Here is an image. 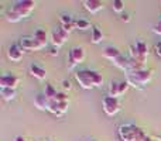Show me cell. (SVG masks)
Returning a JSON list of instances; mask_svg holds the SVG:
<instances>
[{
    "label": "cell",
    "mask_w": 161,
    "mask_h": 141,
    "mask_svg": "<svg viewBox=\"0 0 161 141\" xmlns=\"http://www.w3.org/2000/svg\"><path fill=\"white\" fill-rule=\"evenodd\" d=\"M119 136L122 141H143L146 138V133L140 127H137L133 123L122 124L119 127Z\"/></svg>",
    "instance_id": "obj_1"
},
{
    "label": "cell",
    "mask_w": 161,
    "mask_h": 141,
    "mask_svg": "<svg viewBox=\"0 0 161 141\" xmlns=\"http://www.w3.org/2000/svg\"><path fill=\"white\" fill-rule=\"evenodd\" d=\"M153 78V71L151 69H140L134 72H127V78L126 80L129 85L134 86V88H143V85H147Z\"/></svg>",
    "instance_id": "obj_2"
},
{
    "label": "cell",
    "mask_w": 161,
    "mask_h": 141,
    "mask_svg": "<svg viewBox=\"0 0 161 141\" xmlns=\"http://www.w3.org/2000/svg\"><path fill=\"white\" fill-rule=\"evenodd\" d=\"M102 107L108 116H114L117 111L120 110V100L119 97H113V96H105L102 99Z\"/></svg>",
    "instance_id": "obj_3"
},
{
    "label": "cell",
    "mask_w": 161,
    "mask_h": 141,
    "mask_svg": "<svg viewBox=\"0 0 161 141\" xmlns=\"http://www.w3.org/2000/svg\"><path fill=\"white\" fill-rule=\"evenodd\" d=\"M85 59V51L82 47H72L68 51V69H74Z\"/></svg>",
    "instance_id": "obj_4"
},
{
    "label": "cell",
    "mask_w": 161,
    "mask_h": 141,
    "mask_svg": "<svg viewBox=\"0 0 161 141\" xmlns=\"http://www.w3.org/2000/svg\"><path fill=\"white\" fill-rule=\"evenodd\" d=\"M34 7H36V2H33V0H19V2L14 3L11 8L16 13H19L21 16V19H24V17L30 16V13L33 11Z\"/></svg>",
    "instance_id": "obj_5"
},
{
    "label": "cell",
    "mask_w": 161,
    "mask_h": 141,
    "mask_svg": "<svg viewBox=\"0 0 161 141\" xmlns=\"http://www.w3.org/2000/svg\"><path fill=\"white\" fill-rule=\"evenodd\" d=\"M20 48H21L23 51H37V50H41V48H44V45L40 44L38 41H36V40L33 38V37H24V38L20 40L19 42Z\"/></svg>",
    "instance_id": "obj_6"
},
{
    "label": "cell",
    "mask_w": 161,
    "mask_h": 141,
    "mask_svg": "<svg viewBox=\"0 0 161 141\" xmlns=\"http://www.w3.org/2000/svg\"><path fill=\"white\" fill-rule=\"evenodd\" d=\"M75 79L78 80L79 86H80V88H83V89H92V88H95L93 83H92V80H91V76H89L88 69L78 71L75 73Z\"/></svg>",
    "instance_id": "obj_7"
},
{
    "label": "cell",
    "mask_w": 161,
    "mask_h": 141,
    "mask_svg": "<svg viewBox=\"0 0 161 141\" xmlns=\"http://www.w3.org/2000/svg\"><path fill=\"white\" fill-rule=\"evenodd\" d=\"M67 38H68V33L62 27L57 28V30H54L53 33H51V42H53V45H55V47H58V48L64 44Z\"/></svg>",
    "instance_id": "obj_8"
},
{
    "label": "cell",
    "mask_w": 161,
    "mask_h": 141,
    "mask_svg": "<svg viewBox=\"0 0 161 141\" xmlns=\"http://www.w3.org/2000/svg\"><path fill=\"white\" fill-rule=\"evenodd\" d=\"M68 105H69V102H55V100H51L50 107H48V111L59 117V116H62V114L67 111Z\"/></svg>",
    "instance_id": "obj_9"
},
{
    "label": "cell",
    "mask_w": 161,
    "mask_h": 141,
    "mask_svg": "<svg viewBox=\"0 0 161 141\" xmlns=\"http://www.w3.org/2000/svg\"><path fill=\"white\" fill-rule=\"evenodd\" d=\"M19 82H20V79L16 76V75L4 73V75H2V78H0V88L16 89V86L19 85Z\"/></svg>",
    "instance_id": "obj_10"
},
{
    "label": "cell",
    "mask_w": 161,
    "mask_h": 141,
    "mask_svg": "<svg viewBox=\"0 0 161 141\" xmlns=\"http://www.w3.org/2000/svg\"><path fill=\"white\" fill-rule=\"evenodd\" d=\"M7 57H8V59H11V61H14V62L20 61V59L23 58V50L20 48V45L19 44L10 45L7 50Z\"/></svg>",
    "instance_id": "obj_11"
},
{
    "label": "cell",
    "mask_w": 161,
    "mask_h": 141,
    "mask_svg": "<svg viewBox=\"0 0 161 141\" xmlns=\"http://www.w3.org/2000/svg\"><path fill=\"white\" fill-rule=\"evenodd\" d=\"M50 103H51V100L48 99L44 93H42V95H37V96L34 97V105H36V107H38L40 110H48Z\"/></svg>",
    "instance_id": "obj_12"
},
{
    "label": "cell",
    "mask_w": 161,
    "mask_h": 141,
    "mask_svg": "<svg viewBox=\"0 0 161 141\" xmlns=\"http://www.w3.org/2000/svg\"><path fill=\"white\" fill-rule=\"evenodd\" d=\"M83 6L91 13H97V11H100L103 8V3L99 2V0H85Z\"/></svg>",
    "instance_id": "obj_13"
},
{
    "label": "cell",
    "mask_w": 161,
    "mask_h": 141,
    "mask_svg": "<svg viewBox=\"0 0 161 141\" xmlns=\"http://www.w3.org/2000/svg\"><path fill=\"white\" fill-rule=\"evenodd\" d=\"M113 65L117 68H120L122 71H125L127 73L130 71V58H126L125 55H120L119 58H116L113 61Z\"/></svg>",
    "instance_id": "obj_14"
},
{
    "label": "cell",
    "mask_w": 161,
    "mask_h": 141,
    "mask_svg": "<svg viewBox=\"0 0 161 141\" xmlns=\"http://www.w3.org/2000/svg\"><path fill=\"white\" fill-rule=\"evenodd\" d=\"M30 73L33 75L34 78H37V79L42 80V79H45V75H47V72H45L44 68L38 67V65H36V64H31L30 65Z\"/></svg>",
    "instance_id": "obj_15"
},
{
    "label": "cell",
    "mask_w": 161,
    "mask_h": 141,
    "mask_svg": "<svg viewBox=\"0 0 161 141\" xmlns=\"http://www.w3.org/2000/svg\"><path fill=\"white\" fill-rule=\"evenodd\" d=\"M33 38L45 47V45H47V41H48V34H47V31L42 30V28H37V30L34 31Z\"/></svg>",
    "instance_id": "obj_16"
},
{
    "label": "cell",
    "mask_w": 161,
    "mask_h": 141,
    "mask_svg": "<svg viewBox=\"0 0 161 141\" xmlns=\"http://www.w3.org/2000/svg\"><path fill=\"white\" fill-rule=\"evenodd\" d=\"M120 55H122L120 51L117 50V48H114V47H106L105 50H103V57L108 58V59H110V61H114V59L119 58Z\"/></svg>",
    "instance_id": "obj_17"
},
{
    "label": "cell",
    "mask_w": 161,
    "mask_h": 141,
    "mask_svg": "<svg viewBox=\"0 0 161 141\" xmlns=\"http://www.w3.org/2000/svg\"><path fill=\"white\" fill-rule=\"evenodd\" d=\"M88 72H89V76H91V80H92L95 88H99V86L103 85V76L99 73V72L92 71V69H88Z\"/></svg>",
    "instance_id": "obj_18"
},
{
    "label": "cell",
    "mask_w": 161,
    "mask_h": 141,
    "mask_svg": "<svg viewBox=\"0 0 161 141\" xmlns=\"http://www.w3.org/2000/svg\"><path fill=\"white\" fill-rule=\"evenodd\" d=\"M92 42L93 44H99V42H102L103 40V34H102V30L99 28V25H93L92 27V37H91Z\"/></svg>",
    "instance_id": "obj_19"
},
{
    "label": "cell",
    "mask_w": 161,
    "mask_h": 141,
    "mask_svg": "<svg viewBox=\"0 0 161 141\" xmlns=\"http://www.w3.org/2000/svg\"><path fill=\"white\" fill-rule=\"evenodd\" d=\"M109 96H113V97L120 96V82L119 80H110V85H109Z\"/></svg>",
    "instance_id": "obj_20"
},
{
    "label": "cell",
    "mask_w": 161,
    "mask_h": 141,
    "mask_svg": "<svg viewBox=\"0 0 161 141\" xmlns=\"http://www.w3.org/2000/svg\"><path fill=\"white\" fill-rule=\"evenodd\" d=\"M0 95L4 100H13L16 97V89L11 88H0Z\"/></svg>",
    "instance_id": "obj_21"
},
{
    "label": "cell",
    "mask_w": 161,
    "mask_h": 141,
    "mask_svg": "<svg viewBox=\"0 0 161 141\" xmlns=\"http://www.w3.org/2000/svg\"><path fill=\"white\" fill-rule=\"evenodd\" d=\"M136 48H137V51H139L140 57L146 59V57L148 55V48H147V44H146L144 41H137V42H136Z\"/></svg>",
    "instance_id": "obj_22"
},
{
    "label": "cell",
    "mask_w": 161,
    "mask_h": 141,
    "mask_svg": "<svg viewBox=\"0 0 161 141\" xmlns=\"http://www.w3.org/2000/svg\"><path fill=\"white\" fill-rule=\"evenodd\" d=\"M6 17H7V20L11 23H19L20 20H21V16H20L19 13H16L13 8H10V10L6 13Z\"/></svg>",
    "instance_id": "obj_23"
},
{
    "label": "cell",
    "mask_w": 161,
    "mask_h": 141,
    "mask_svg": "<svg viewBox=\"0 0 161 141\" xmlns=\"http://www.w3.org/2000/svg\"><path fill=\"white\" fill-rule=\"evenodd\" d=\"M57 93H58V92L55 90V88H54L53 85H50V83H48V85H45L44 95H45V96H47L50 100H54V97H55V95H57Z\"/></svg>",
    "instance_id": "obj_24"
},
{
    "label": "cell",
    "mask_w": 161,
    "mask_h": 141,
    "mask_svg": "<svg viewBox=\"0 0 161 141\" xmlns=\"http://www.w3.org/2000/svg\"><path fill=\"white\" fill-rule=\"evenodd\" d=\"M75 27L78 30H88V28H91V23L85 19H79L75 21Z\"/></svg>",
    "instance_id": "obj_25"
},
{
    "label": "cell",
    "mask_w": 161,
    "mask_h": 141,
    "mask_svg": "<svg viewBox=\"0 0 161 141\" xmlns=\"http://www.w3.org/2000/svg\"><path fill=\"white\" fill-rule=\"evenodd\" d=\"M112 6H113V10L116 11V13H120V14H122L123 11H125V3H123L122 0H113Z\"/></svg>",
    "instance_id": "obj_26"
},
{
    "label": "cell",
    "mask_w": 161,
    "mask_h": 141,
    "mask_svg": "<svg viewBox=\"0 0 161 141\" xmlns=\"http://www.w3.org/2000/svg\"><path fill=\"white\" fill-rule=\"evenodd\" d=\"M59 21H61V24H71V23H74V19L71 17V14L62 13L59 16Z\"/></svg>",
    "instance_id": "obj_27"
},
{
    "label": "cell",
    "mask_w": 161,
    "mask_h": 141,
    "mask_svg": "<svg viewBox=\"0 0 161 141\" xmlns=\"http://www.w3.org/2000/svg\"><path fill=\"white\" fill-rule=\"evenodd\" d=\"M54 100H55V102H69V100H68V95L65 93V92H58V93L55 95V97H54Z\"/></svg>",
    "instance_id": "obj_28"
},
{
    "label": "cell",
    "mask_w": 161,
    "mask_h": 141,
    "mask_svg": "<svg viewBox=\"0 0 161 141\" xmlns=\"http://www.w3.org/2000/svg\"><path fill=\"white\" fill-rule=\"evenodd\" d=\"M127 89H129V82L127 80H122V82H120V96L125 95L126 92H127Z\"/></svg>",
    "instance_id": "obj_29"
},
{
    "label": "cell",
    "mask_w": 161,
    "mask_h": 141,
    "mask_svg": "<svg viewBox=\"0 0 161 141\" xmlns=\"http://www.w3.org/2000/svg\"><path fill=\"white\" fill-rule=\"evenodd\" d=\"M61 27L64 28V30L67 31L68 34H69L71 31L74 30V28H76V27H75V21H74V23H71V24H61Z\"/></svg>",
    "instance_id": "obj_30"
},
{
    "label": "cell",
    "mask_w": 161,
    "mask_h": 141,
    "mask_svg": "<svg viewBox=\"0 0 161 141\" xmlns=\"http://www.w3.org/2000/svg\"><path fill=\"white\" fill-rule=\"evenodd\" d=\"M153 31L156 34H158V35H161V20H158V23H156L153 25Z\"/></svg>",
    "instance_id": "obj_31"
},
{
    "label": "cell",
    "mask_w": 161,
    "mask_h": 141,
    "mask_svg": "<svg viewBox=\"0 0 161 141\" xmlns=\"http://www.w3.org/2000/svg\"><path fill=\"white\" fill-rule=\"evenodd\" d=\"M120 19H122V21L129 23V21H130V14H127V13H125V11H123V13L120 14Z\"/></svg>",
    "instance_id": "obj_32"
},
{
    "label": "cell",
    "mask_w": 161,
    "mask_h": 141,
    "mask_svg": "<svg viewBox=\"0 0 161 141\" xmlns=\"http://www.w3.org/2000/svg\"><path fill=\"white\" fill-rule=\"evenodd\" d=\"M62 88H64V90H69L71 88H72V86H71V82L69 80H62Z\"/></svg>",
    "instance_id": "obj_33"
},
{
    "label": "cell",
    "mask_w": 161,
    "mask_h": 141,
    "mask_svg": "<svg viewBox=\"0 0 161 141\" xmlns=\"http://www.w3.org/2000/svg\"><path fill=\"white\" fill-rule=\"evenodd\" d=\"M154 51H156L157 55L161 57V42H157V44L154 45Z\"/></svg>",
    "instance_id": "obj_34"
},
{
    "label": "cell",
    "mask_w": 161,
    "mask_h": 141,
    "mask_svg": "<svg viewBox=\"0 0 161 141\" xmlns=\"http://www.w3.org/2000/svg\"><path fill=\"white\" fill-rule=\"evenodd\" d=\"M58 50H59L58 47H55V45H53V47H51V50H50V54H51V55H54V57H55V55H58Z\"/></svg>",
    "instance_id": "obj_35"
},
{
    "label": "cell",
    "mask_w": 161,
    "mask_h": 141,
    "mask_svg": "<svg viewBox=\"0 0 161 141\" xmlns=\"http://www.w3.org/2000/svg\"><path fill=\"white\" fill-rule=\"evenodd\" d=\"M14 141H25L24 137H21V136H17L16 138H14Z\"/></svg>",
    "instance_id": "obj_36"
},
{
    "label": "cell",
    "mask_w": 161,
    "mask_h": 141,
    "mask_svg": "<svg viewBox=\"0 0 161 141\" xmlns=\"http://www.w3.org/2000/svg\"><path fill=\"white\" fill-rule=\"evenodd\" d=\"M143 141H154L153 138H151V137H146V138L144 140H143Z\"/></svg>",
    "instance_id": "obj_37"
},
{
    "label": "cell",
    "mask_w": 161,
    "mask_h": 141,
    "mask_svg": "<svg viewBox=\"0 0 161 141\" xmlns=\"http://www.w3.org/2000/svg\"><path fill=\"white\" fill-rule=\"evenodd\" d=\"M158 140H160V141H161V136H160V137H158Z\"/></svg>",
    "instance_id": "obj_38"
}]
</instances>
